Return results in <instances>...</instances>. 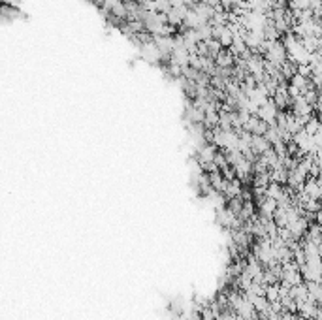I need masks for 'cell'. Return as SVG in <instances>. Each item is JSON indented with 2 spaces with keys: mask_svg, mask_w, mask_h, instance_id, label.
Listing matches in <instances>:
<instances>
[{
  "mask_svg": "<svg viewBox=\"0 0 322 320\" xmlns=\"http://www.w3.org/2000/svg\"><path fill=\"white\" fill-rule=\"evenodd\" d=\"M232 62H234V59H232L230 53H224V51H221L217 57V66L219 68H230Z\"/></svg>",
  "mask_w": 322,
  "mask_h": 320,
  "instance_id": "3",
  "label": "cell"
},
{
  "mask_svg": "<svg viewBox=\"0 0 322 320\" xmlns=\"http://www.w3.org/2000/svg\"><path fill=\"white\" fill-rule=\"evenodd\" d=\"M183 2V6H196V2H200V0H181Z\"/></svg>",
  "mask_w": 322,
  "mask_h": 320,
  "instance_id": "4",
  "label": "cell"
},
{
  "mask_svg": "<svg viewBox=\"0 0 322 320\" xmlns=\"http://www.w3.org/2000/svg\"><path fill=\"white\" fill-rule=\"evenodd\" d=\"M277 104L273 100H268L264 106H260V109H258V115H260V119L264 121V123H268V125H273V121H275V117L279 113H277Z\"/></svg>",
  "mask_w": 322,
  "mask_h": 320,
  "instance_id": "2",
  "label": "cell"
},
{
  "mask_svg": "<svg viewBox=\"0 0 322 320\" xmlns=\"http://www.w3.org/2000/svg\"><path fill=\"white\" fill-rule=\"evenodd\" d=\"M141 55H144V59L149 60V62H158V60L164 57L155 42H144V44H141Z\"/></svg>",
  "mask_w": 322,
  "mask_h": 320,
  "instance_id": "1",
  "label": "cell"
},
{
  "mask_svg": "<svg viewBox=\"0 0 322 320\" xmlns=\"http://www.w3.org/2000/svg\"><path fill=\"white\" fill-rule=\"evenodd\" d=\"M316 303H318V305L322 307V296H320V298H318V301H316Z\"/></svg>",
  "mask_w": 322,
  "mask_h": 320,
  "instance_id": "5",
  "label": "cell"
}]
</instances>
